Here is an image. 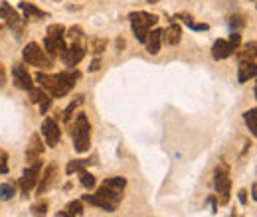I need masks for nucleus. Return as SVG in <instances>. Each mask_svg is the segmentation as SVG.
<instances>
[{
  "label": "nucleus",
  "instance_id": "obj_35",
  "mask_svg": "<svg viewBox=\"0 0 257 217\" xmlns=\"http://www.w3.org/2000/svg\"><path fill=\"white\" fill-rule=\"evenodd\" d=\"M8 172V154L4 150H0V174Z\"/></svg>",
  "mask_w": 257,
  "mask_h": 217
},
{
  "label": "nucleus",
  "instance_id": "obj_9",
  "mask_svg": "<svg viewBox=\"0 0 257 217\" xmlns=\"http://www.w3.org/2000/svg\"><path fill=\"white\" fill-rule=\"evenodd\" d=\"M85 56V47L81 42H73L70 47H66V51L62 53V60L66 64V67H75Z\"/></svg>",
  "mask_w": 257,
  "mask_h": 217
},
{
  "label": "nucleus",
  "instance_id": "obj_8",
  "mask_svg": "<svg viewBox=\"0 0 257 217\" xmlns=\"http://www.w3.org/2000/svg\"><path fill=\"white\" fill-rule=\"evenodd\" d=\"M56 180H58V164H56V162H51V164L44 170V176H42V178H38V182H40V184H38L36 194H38V195L47 194L51 188H54Z\"/></svg>",
  "mask_w": 257,
  "mask_h": 217
},
{
  "label": "nucleus",
  "instance_id": "obj_6",
  "mask_svg": "<svg viewBox=\"0 0 257 217\" xmlns=\"http://www.w3.org/2000/svg\"><path fill=\"white\" fill-rule=\"evenodd\" d=\"M0 18L2 20H6V24L18 34L16 38H20L22 36V32H24V28H26V20H22L20 18V14L10 6V4H6V2H2L0 4Z\"/></svg>",
  "mask_w": 257,
  "mask_h": 217
},
{
  "label": "nucleus",
  "instance_id": "obj_34",
  "mask_svg": "<svg viewBox=\"0 0 257 217\" xmlns=\"http://www.w3.org/2000/svg\"><path fill=\"white\" fill-rule=\"evenodd\" d=\"M68 36L73 40V42H81L83 40V30H81V26H73V28H70V32H68Z\"/></svg>",
  "mask_w": 257,
  "mask_h": 217
},
{
  "label": "nucleus",
  "instance_id": "obj_11",
  "mask_svg": "<svg viewBox=\"0 0 257 217\" xmlns=\"http://www.w3.org/2000/svg\"><path fill=\"white\" fill-rule=\"evenodd\" d=\"M42 156H44V142H42L40 134H34L30 138L28 148H26V162H28V166L42 162Z\"/></svg>",
  "mask_w": 257,
  "mask_h": 217
},
{
  "label": "nucleus",
  "instance_id": "obj_25",
  "mask_svg": "<svg viewBox=\"0 0 257 217\" xmlns=\"http://www.w3.org/2000/svg\"><path fill=\"white\" fill-rule=\"evenodd\" d=\"M89 164H95V162H91V160H71L70 164L66 166V174H73V172H79V170L87 168Z\"/></svg>",
  "mask_w": 257,
  "mask_h": 217
},
{
  "label": "nucleus",
  "instance_id": "obj_32",
  "mask_svg": "<svg viewBox=\"0 0 257 217\" xmlns=\"http://www.w3.org/2000/svg\"><path fill=\"white\" fill-rule=\"evenodd\" d=\"M46 211H47V199H40V201H36L32 205V213L34 215H46Z\"/></svg>",
  "mask_w": 257,
  "mask_h": 217
},
{
  "label": "nucleus",
  "instance_id": "obj_40",
  "mask_svg": "<svg viewBox=\"0 0 257 217\" xmlns=\"http://www.w3.org/2000/svg\"><path fill=\"white\" fill-rule=\"evenodd\" d=\"M6 85V69H4V65L0 64V89H2Z\"/></svg>",
  "mask_w": 257,
  "mask_h": 217
},
{
  "label": "nucleus",
  "instance_id": "obj_15",
  "mask_svg": "<svg viewBox=\"0 0 257 217\" xmlns=\"http://www.w3.org/2000/svg\"><path fill=\"white\" fill-rule=\"evenodd\" d=\"M95 194H99L103 199H107L113 207H117V205L121 203V199H123V190H115V188H111V186H107V184H103Z\"/></svg>",
  "mask_w": 257,
  "mask_h": 217
},
{
  "label": "nucleus",
  "instance_id": "obj_31",
  "mask_svg": "<svg viewBox=\"0 0 257 217\" xmlns=\"http://www.w3.org/2000/svg\"><path fill=\"white\" fill-rule=\"evenodd\" d=\"M103 184H107V186H111V188H115V190H125L127 180H125V178H121V176H115V178H107Z\"/></svg>",
  "mask_w": 257,
  "mask_h": 217
},
{
  "label": "nucleus",
  "instance_id": "obj_24",
  "mask_svg": "<svg viewBox=\"0 0 257 217\" xmlns=\"http://www.w3.org/2000/svg\"><path fill=\"white\" fill-rule=\"evenodd\" d=\"M81 103H83V95H77V97H75V99H73V101H71V103L66 107V111L62 113V119H64V121H71L73 113L77 111V107H79Z\"/></svg>",
  "mask_w": 257,
  "mask_h": 217
},
{
  "label": "nucleus",
  "instance_id": "obj_2",
  "mask_svg": "<svg viewBox=\"0 0 257 217\" xmlns=\"http://www.w3.org/2000/svg\"><path fill=\"white\" fill-rule=\"evenodd\" d=\"M79 79H81V73H79L77 69H73V67H70V69L62 71V73H56V83H54V87H51L47 93H49L51 97H56V99L66 97V95L75 87V83H77Z\"/></svg>",
  "mask_w": 257,
  "mask_h": 217
},
{
  "label": "nucleus",
  "instance_id": "obj_18",
  "mask_svg": "<svg viewBox=\"0 0 257 217\" xmlns=\"http://www.w3.org/2000/svg\"><path fill=\"white\" fill-rule=\"evenodd\" d=\"M255 73H257L255 62H239V67H237V81L239 83H245V81L253 79Z\"/></svg>",
  "mask_w": 257,
  "mask_h": 217
},
{
  "label": "nucleus",
  "instance_id": "obj_16",
  "mask_svg": "<svg viewBox=\"0 0 257 217\" xmlns=\"http://www.w3.org/2000/svg\"><path fill=\"white\" fill-rule=\"evenodd\" d=\"M234 51H235V47L230 43V40H218L212 47V58L214 60H226V58L232 56Z\"/></svg>",
  "mask_w": 257,
  "mask_h": 217
},
{
  "label": "nucleus",
  "instance_id": "obj_37",
  "mask_svg": "<svg viewBox=\"0 0 257 217\" xmlns=\"http://www.w3.org/2000/svg\"><path fill=\"white\" fill-rule=\"evenodd\" d=\"M188 28H190V30H194V32H206L210 26H208V24H196V22H190V24H188Z\"/></svg>",
  "mask_w": 257,
  "mask_h": 217
},
{
  "label": "nucleus",
  "instance_id": "obj_13",
  "mask_svg": "<svg viewBox=\"0 0 257 217\" xmlns=\"http://www.w3.org/2000/svg\"><path fill=\"white\" fill-rule=\"evenodd\" d=\"M142 43L146 45V51H148V53L157 56V53L161 51V45H163V30H161V28L148 30V34H146V38H144Z\"/></svg>",
  "mask_w": 257,
  "mask_h": 217
},
{
  "label": "nucleus",
  "instance_id": "obj_30",
  "mask_svg": "<svg viewBox=\"0 0 257 217\" xmlns=\"http://www.w3.org/2000/svg\"><path fill=\"white\" fill-rule=\"evenodd\" d=\"M79 182H81V186H83V188L91 190V188L95 186V176H93V174H89V172L83 168V170H79Z\"/></svg>",
  "mask_w": 257,
  "mask_h": 217
},
{
  "label": "nucleus",
  "instance_id": "obj_42",
  "mask_svg": "<svg viewBox=\"0 0 257 217\" xmlns=\"http://www.w3.org/2000/svg\"><path fill=\"white\" fill-rule=\"evenodd\" d=\"M237 197H239V201H241V205H247V192H245V190H239V194H237Z\"/></svg>",
  "mask_w": 257,
  "mask_h": 217
},
{
  "label": "nucleus",
  "instance_id": "obj_5",
  "mask_svg": "<svg viewBox=\"0 0 257 217\" xmlns=\"http://www.w3.org/2000/svg\"><path fill=\"white\" fill-rule=\"evenodd\" d=\"M22 58L28 65H34V67H40V69H47L51 67V58L47 53L36 43V42H30L28 45H24L22 49Z\"/></svg>",
  "mask_w": 257,
  "mask_h": 217
},
{
  "label": "nucleus",
  "instance_id": "obj_47",
  "mask_svg": "<svg viewBox=\"0 0 257 217\" xmlns=\"http://www.w3.org/2000/svg\"><path fill=\"white\" fill-rule=\"evenodd\" d=\"M251 2H253V0H251Z\"/></svg>",
  "mask_w": 257,
  "mask_h": 217
},
{
  "label": "nucleus",
  "instance_id": "obj_29",
  "mask_svg": "<svg viewBox=\"0 0 257 217\" xmlns=\"http://www.w3.org/2000/svg\"><path fill=\"white\" fill-rule=\"evenodd\" d=\"M47 38H54V40H60V38H64L66 36V28L62 26V24H51V26H47Z\"/></svg>",
  "mask_w": 257,
  "mask_h": 217
},
{
  "label": "nucleus",
  "instance_id": "obj_19",
  "mask_svg": "<svg viewBox=\"0 0 257 217\" xmlns=\"http://www.w3.org/2000/svg\"><path fill=\"white\" fill-rule=\"evenodd\" d=\"M20 10L24 12L26 20H38V18H47V16H49L47 12H44V10L36 8V6H34V4H30V2H20Z\"/></svg>",
  "mask_w": 257,
  "mask_h": 217
},
{
  "label": "nucleus",
  "instance_id": "obj_17",
  "mask_svg": "<svg viewBox=\"0 0 257 217\" xmlns=\"http://www.w3.org/2000/svg\"><path fill=\"white\" fill-rule=\"evenodd\" d=\"M163 40H164L168 45H178L180 40H182V28H180L176 22H172L166 30H163Z\"/></svg>",
  "mask_w": 257,
  "mask_h": 217
},
{
  "label": "nucleus",
  "instance_id": "obj_39",
  "mask_svg": "<svg viewBox=\"0 0 257 217\" xmlns=\"http://www.w3.org/2000/svg\"><path fill=\"white\" fill-rule=\"evenodd\" d=\"M230 43L237 49V47H239V43H241V36H239V34H232V36H230Z\"/></svg>",
  "mask_w": 257,
  "mask_h": 217
},
{
  "label": "nucleus",
  "instance_id": "obj_46",
  "mask_svg": "<svg viewBox=\"0 0 257 217\" xmlns=\"http://www.w3.org/2000/svg\"><path fill=\"white\" fill-rule=\"evenodd\" d=\"M146 2H150V4H157V2H159V0H146Z\"/></svg>",
  "mask_w": 257,
  "mask_h": 217
},
{
  "label": "nucleus",
  "instance_id": "obj_33",
  "mask_svg": "<svg viewBox=\"0 0 257 217\" xmlns=\"http://www.w3.org/2000/svg\"><path fill=\"white\" fill-rule=\"evenodd\" d=\"M28 93H30V103H34V105H38V103L46 97V91H44V89H34V87H32Z\"/></svg>",
  "mask_w": 257,
  "mask_h": 217
},
{
  "label": "nucleus",
  "instance_id": "obj_22",
  "mask_svg": "<svg viewBox=\"0 0 257 217\" xmlns=\"http://www.w3.org/2000/svg\"><path fill=\"white\" fill-rule=\"evenodd\" d=\"M255 47H257V43L255 42H249L245 47H243V51H237V58H239V62H255Z\"/></svg>",
  "mask_w": 257,
  "mask_h": 217
},
{
  "label": "nucleus",
  "instance_id": "obj_45",
  "mask_svg": "<svg viewBox=\"0 0 257 217\" xmlns=\"http://www.w3.org/2000/svg\"><path fill=\"white\" fill-rule=\"evenodd\" d=\"M255 192H257V186L253 184V186H251V195H253V199H257V194H255Z\"/></svg>",
  "mask_w": 257,
  "mask_h": 217
},
{
  "label": "nucleus",
  "instance_id": "obj_21",
  "mask_svg": "<svg viewBox=\"0 0 257 217\" xmlns=\"http://www.w3.org/2000/svg\"><path fill=\"white\" fill-rule=\"evenodd\" d=\"M56 215H58V217H71V215H83V203H81L79 199H75V201H70V203L66 205V209H64V211H58Z\"/></svg>",
  "mask_w": 257,
  "mask_h": 217
},
{
  "label": "nucleus",
  "instance_id": "obj_28",
  "mask_svg": "<svg viewBox=\"0 0 257 217\" xmlns=\"http://www.w3.org/2000/svg\"><path fill=\"white\" fill-rule=\"evenodd\" d=\"M105 49H107V40L105 38H93L91 40V51L95 53V56H101Z\"/></svg>",
  "mask_w": 257,
  "mask_h": 217
},
{
  "label": "nucleus",
  "instance_id": "obj_10",
  "mask_svg": "<svg viewBox=\"0 0 257 217\" xmlns=\"http://www.w3.org/2000/svg\"><path fill=\"white\" fill-rule=\"evenodd\" d=\"M42 132H44V138H46V144L47 146H58L60 138H62V130L56 123V119H44L42 123Z\"/></svg>",
  "mask_w": 257,
  "mask_h": 217
},
{
  "label": "nucleus",
  "instance_id": "obj_14",
  "mask_svg": "<svg viewBox=\"0 0 257 217\" xmlns=\"http://www.w3.org/2000/svg\"><path fill=\"white\" fill-rule=\"evenodd\" d=\"M44 47H46V53L47 56L54 60V58H62V53L66 51V42H64V38H60V40H54V38H47L46 36V40H44Z\"/></svg>",
  "mask_w": 257,
  "mask_h": 217
},
{
  "label": "nucleus",
  "instance_id": "obj_1",
  "mask_svg": "<svg viewBox=\"0 0 257 217\" xmlns=\"http://www.w3.org/2000/svg\"><path fill=\"white\" fill-rule=\"evenodd\" d=\"M73 148L75 152H87L91 146V125L87 121V117L83 113H79L75 117V125H73Z\"/></svg>",
  "mask_w": 257,
  "mask_h": 217
},
{
  "label": "nucleus",
  "instance_id": "obj_36",
  "mask_svg": "<svg viewBox=\"0 0 257 217\" xmlns=\"http://www.w3.org/2000/svg\"><path fill=\"white\" fill-rule=\"evenodd\" d=\"M38 105H40V113H42V115H46V113H47V108H49V105H51V99L46 95V97H44Z\"/></svg>",
  "mask_w": 257,
  "mask_h": 217
},
{
  "label": "nucleus",
  "instance_id": "obj_44",
  "mask_svg": "<svg viewBox=\"0 0 257 217\" xmlns=\"http://www.w3.org/2000/svg\"><path fill=\"white\" fill-rule=\"evenodd\" d=\"M127 43H125V38H117V49H123Z\"/></svg>",
  "mask_w": 257,
  "mask_h": 217
},
{
  "label": "nucleus",
  "instance_id": "obj_27",
  "mask_svg": "<svg viewBox=\"0 0 257 217\" xmlns=\"http://www.w3.org/2000/svg\"><path fill=\"white\" fill-rule=\"evenodd\" d=\"M16 194V186L12 182H4V184H0V199L2 201H8L12 199Z\"/></svg>",
  "mask_w": 257,
  "mask_h": 217
},
{
  "label": "nucleus",
  "instance_id": "obj_3",
  "mask_svg": "<svg viewBox=\"0 0 257 217\" xmlns=\"http://www.w3.org/2000/svg\"><path fill=\"white\" fill-rule=\"evenodd\" d=\"M129 20H131V26H133V32H135V38L139 42H144L148 30H152L154 26H157L159 18L154 16V14H148V12H131L129 14Z\"/></svg>",
  "mask_w": 257,
  "mask_h": 217
},
{
  "label": "nucleus",
  "instance_id": "obj_20",
  "mask_svg": "<svg viewBox=\"0 0 257 217\" xmlns=\"http://www.w3.org/2000/svg\"><path fill=\"white\" fill-rule=\"evenodd\" d=\"M83 201H87V203H91V205H97V207H101L103 211H115L117 207H113L107 199H103L99 194H85L83 195Z\"/></svg>",
  "mask_w": 257,
  "mask_h": 217
},
{
  "label": "nucleus",
  "instance_id": "obj_7",
  "mask_svg": "<svg viewBox=\"0 0 257 217\" xmlns=\"http://www.w3.org/2000/svg\"><path fill=\"white\" fill-rule=\"evenodd\" d=\"M42 166H44V162H38V164H30V166L26 168V172L22 174L18 186H20V190H22L24 195H28V194L36 188L38 178H40V172H42Z\"/></svg>",
  "mask_w": 257,
  "mask_h": 217
},
{
  "label": "nucleus",
  "instance_id": "obj_4",
  "mask_svg": "<svg viewBox=\"0 0 257 217\" xmlns=\"http://www.w3.org/2000/svg\"><path fill=\"white\" fill-rule=\"evenodd\" d=\"M214 186H216V199L218 203L226 205L230 201V186H232V180H230V166L224 164V162H220V164L216 166V174H214Z\"/></svg>",
  "mask_w": 257,
  "mask_h": 217
},
{
  "label": "nucleus",
  "instance_id": "obj_23",
  "mask_svg": "<svg viewBox=\"0 0 257 217\" xmlns=\"http://www.w3.org/2000/svg\"><path fill=\"white\" fill-rule=\"evenodd\" d=\"M36 81L40 83V87L44 89V91H49L51 87H54V83H56V75H49V73H36Z\"/></svg>",
  "mask_w": 257,
  "mask_h": 217
},
{
  "label": "nucleus",
  "instance_id": "obj_43",
  "mask_svg": "<svg viewBox=\"0 0 257 217\" xmlns=\"http://www.w3.org/2000/svg\"><path fill=\"white\" fill-rule=\"evenodd\" d=\"M230 26H232V28H234V26H243V22H241V20H239V18L235 16V18H232V22H230Z\"/></svg>",
  "mask_w": 257,
  "mask_h": 217
},
{
  "label": "nucleus",
  "instance_id": "obj_12",
  "mask_svg": "<svg viewBox=\"0 0 257 217\" xmlns=\"http://www.w3.org/2000/svg\"><path fill=\"white\" fill-rule=\"evenodd\" d=\"M12 79H14V85L22 91H30L34 87L32 83V75L28 73V67H24L22 64H16L12 67Z\"/></svg>",
  "mask_w": 257,
  "mask_h": 217
},
{
  "label": "nucleus",
  "instance_id": "obj_26",
  "mask_svg": "<svg viewBox=\"0 0 257 217\" xmlns=\"http://www.w3.org/2000/svg\"><path fill=\"white\" fill-rule=\"evenodd\" d=\"M243 119L249 127V132L251 134H257V108H249L247 113H243Z\"/></svg>",
  "mask_w": 257,
  "mask_h": 217
},
{
  "label": "nucleus",
  "instance_id": "obj_41",
  "mask_svg": "<svg viewBox=\"0 0 257 217\" xmlns=\"http://www.w3.org/2000/svg\"><path fill=\"white\" fill-rule=\"evenodd\" d=\"M99 67H101V58L97 56V58L89 64V71H99Z\"/></svg>",
  "mask_w": 257,
  "mask_h": 217
},
{
  "label": "nucleus",
  "instance_id": "obj_38",
  "mask_svg": "<svg viewBox=\"0 0 257 217\" xmlns=\"http://www.w3.org/2000/svg\"><path fill=\"white\" fill-rule=\"evenodd\" d=\"M174 20H180V22H184L186 26H188L190 22H194V18H192L190 14H176V16H174Z\"/></svg>",
  "mask_w": 257,
  "mask_h": 217
}]
</instances>
